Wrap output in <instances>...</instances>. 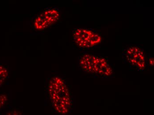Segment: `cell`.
<instances>
[{
	"mask_svg": "<svg viewBox=\"0 0 154 115\" xmlns=\"http://www.w3.org/2000/svg\"><path fill=\"white\" fill-rule=\"evenodd\" d=\"M9 72L6 66L0 65V87L8 78Z\"/></svg>",
	"mask_w": 154,
	"mask_h": 115,
	"instance_id": "obj_6",
	"label": "cell"
},
{
	"mask_svg": "<svg viewBox=\"0 0 154 115\" xmlns=\"http://www.w3.org/2000/svg\"><path fill=\"white\" fill-rule=\"evenodd\" d=\"M73 38L77 45L82 49L94 48L102 41V37L99 33L87 29H75Z\"/></svg>",
	"mask_w": 154,
	"mask_h": 115,
	"instance_id": "obj_3",
	"label": "cell"
},
{
	"mask_svg": "<svg viewBox=\"0 0 154 115\" xmlns=\"http://www.w3.org/2000/svg\"><path fill=\"white\" fill-rule=\"evenodd\" d=\"M60 18L58 8H48L35 20L34 26L36 29L42 30L53 25Z\"/></svg>",
	"mask_w": 154,
	"mask_h": 115,
	"instance_id": "obj_5",
	"label": "cell"
},
{
	"mask_svg": "<svg viewBox=\"0 0 154 115\" xmlns=\"http://www.w3.org/2000/svg\"><path fill=\"white\" fill-rule=\"evenodd\" d=\"M122 55L129 65L139 71H143L146 69L147 60L144 50L140 47L130 46L124 50Z\"/></svg>",
	"mask_w": 154,
	"mask_h": 115,
	"instance_id": "obj_4",
	"label": "cell"
},
{
	"mask_svg": "<svg viewBox=\"0 0 154 115\" xmlns=\"http://www.w3.org/2000/svg\"><path fill=\"white\" fill-rule=\"evenodd\" d=\"M3 115H22L19 111L17 110H13L5 113Z\"/></svg>",
	"mask_w": 154,
	"mask_h": 115,
	"instance_id": "obj_7",
	"label": "cell"
},
{
	"mask_svg": "<svg viewBox=\"0 0 154 115\" xmlns=\"http://www.w3.org/2000/svg\"><path fill=\"white\" fill-rule=\"evenodd\" d=\"M48 95L52 109L56 113L67 115L73 107L71 92L65 80L60 76L53 77L48 86Z\"/></svg>",
	"mask_w": 154,
	"mask_h": 115,
	"instance_id": "obj_1",
	"label": "cell"
},
{
	"mask_svg": "<svg viewBox=\"0 0 154 115\" xmlns=\"http://www.w3.org/2000/svg\"><path fill=\"white\" fill-rule=\"evenodd\" d=\"M79 66L84 72L105 78L111 77L113 74V68L107 59L90 53L81 55Z\"/></svg>",
	"mask_w": 154,
	"mask_h": 115,
	"instance_id": "obj_2",
	"label": "cell"
},
{
	"mask_svg": "<svg viewBox=\"0 0 154 115\" xmlns=\"http://www.w3.org/2000/svg\"><path fill=\"white\" fill-rule=\"evenodd\" d=\"M148 60H149V63L152 66H154V59L152 57H148Z\"/></svg>",
	"mask_w": 154,
	"mask_h": 115,
	"instance_id": "obj_8",
	"label": "cell"
}]
</instances>
